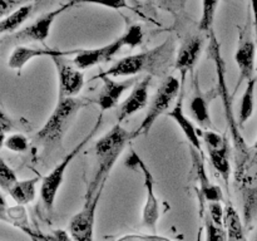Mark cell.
Returning a JSON list of instances; mask_svg holds the SVG:
<instances>
[{"label":"cell","instance_id":"cell-43","mask_svg":"<svg viewBox=\"0 0 257 241\" xmlns=\"http://www.w3.org/2000/svg\"><path fill=\"white\" fill-rule=\"evenodd\" d=\"M256 42H257V33H256Z\"/></svg>","mask_w":257,"mask_h":241},{"label":"cell","instance_id":"cell-37","mask_svg":"<svg viewBox=\"0 0 257 241\" xmlns=\"http://www.w3.org/2000/svg\"><path fill=\"white\" fill-rule=\"evenodd\" d=\"M8 203L5 200L4 196L0 193V221H5V222H9V217H8Z\"/></svg>","mask_w":257,"mask_h":241},{"label":"cell","instance_id":"cell-30","mask_svg":"<svg viewBox=\"0 0 257 241\" xmlns=\"http://www.w3.org/2000/svg\"><path fill=\"white\" fill-rule=\"evenodd\" d=\"M18 181L17 173L14 172L12 167L4 161V158L0 157V188L7 192H9L10 188L13 187Z\"/></svg>","mask_w":257,"mask_h":241},{"label":"cell","instance_id":"cell-26","mask_svg":"<svg viewBox=\"0 0 257 241\" xmlns=\"http://www.w3.org/2000/svg\"><path fill=\"white\" fill-rule=\"evenodd\" d=\"M218 3H220V0H202V14H201L200 20L201 32L210 33L212 30Z\"/></svg>","mask_w":257,"mask_h":241},{"label":"cell","instance_id":"cell-34","mask_svg":"<svg viewBox=\"0 0 257 241\" xmlns=\"http://www.w3.org/2000/svg\"><path fill=\"white\" fill-rule=\"evenodd\" d=\"M113 241H172L171 238L165 237V236L156 235V233H151V235H146V233H128V235L118 237Z\"/></svg>","mask_w":257,"mask_h":241},{"label":"cell","instance_id":"cell-41","mask_svg":"<svg viewBox=\"0 0 257 241\" xmlns=\"http://www.w3.org/2000/svg\"><path fill=\"white\" fill-rule=\"evenodd\" d=\"M252 148H253V150H255V151H257V140H256L255 145H253V146H252Z\"/></svg>","mask_w":257,"mask_h":241},{"label":"cell","instance_id":"cell-19","mask_svg":"<svg viewBox=\"0 0 257 241\" xmlns=\"http://www.w3.org/2000/svg\"><path fill=\"white\" fill-rule=\"evenodd\" d=\"M168 117L172 118L176 122V125L180 127V130L182 131V133L185 135V137L187 138V141L190 142V145L192 146L193 150L198 151V152L202 153V145H201V135L196 130L195 125L192 123V120L187 117V114L183 110V93L182 90L180 92V98L177 99L176 104L173 105L172 109L167 113Z\"/></svg>","mask_w":257,"mask_h":241},{"label":"cell","instance_id":"cell-24","mask_svg":"<svg viewBox=\"0 0 257 241\" xmlns=\"http://www.w3.org/2000/svg\"><path fill=\"white\" fill-rule=\"evenodd\" d=\"M257 84V77L251 78L247 80L245 92L241 98L240 114H238V125L242 128L248 119L252 117L253 109H255V89Z\"/></svg>","mask_w":257,"mask_h":241},{"label":"cell","instance_id":"cell-3","mask_svg":"<svg viewBox=\"0 0 257 241\" xmlns=\"http://www.w3.org/2000/svg\"><path fill=\"white\" fill-rule=\"evenodd\" d=\"M172 39L168 38L162 44L157 45L153 49L137 53V54L128 55V57L117 60L105 72L99 73V74L112 78H119L135 77V75L140 74V73L147 72L151 75H153L165 67L166 63L168 62V59L172 55Z\"/></svg>","mask_w":257,"mask_h":241},{"label":"cell","instance_id":"cell-8","mask_svg":"<svg viewBox=\"0 0 257 241\" xmlns=\"http://www.w3.org/2000/svg\"><path fill=\"white\" fill-rule=\"evenodd\" d=\"M181 90H182V87H181L180 80L173 75H168L163 80L162 84L158 87L142 123L133 131V140L140 137V136H146L152 130L156 120L162 114L167 113V110L170 109V107L175 102Z\"/></svg>","mask_w":257,"mask_h":241},{"label":"cell","instance_id":"cell-5","mask_svg":"<svg viewBox=\"0 0 257 241\" xmlns=\"http://www.w3.org/2000/svg\"><path fill=\"white\" fill-rule=\"evenodd\" d=\"M235 187L242 208V221L246 228H252L257 221V151L240 165L235 166Z\"/></svg>","mask_w":257,"mask_h":241},{"label":"cell","instance_id":"cell-44","mask_svg":"<svg viewBox=\"0 0 257 241\" xmlns=\"http://www.w3.org/2000/svg\"><path fill=\"white\" fill-rule=\"evenodd\" d=\"M0 37H2V35H0Z\"/></svg>","mask_w":257,"mask_h":241},{"label":"cell","instance_id":"cell-29","mask_svg":"<svg viewBox=\"0 0 257 241\" xmlns=\"http://www.w3.org/2000/svg\"><path fill=\"white\" fill-rule=\"evenodd\" d=\"M4 147L12 152L24 153L29 148V140L22 133H13L5 138Z\"/></svg>","mask_w":257,"mask_h":241},{"label":"cell","instance_id":"cell-23","mask_svg":"<svg viewBox=\"0 0 257 241\" xmlns=\"http://www.w3.org/2000/svg\"><path fill=\"white\" fill-rule=\"evenodd\" d=\"M39 182V177L28 178V180H18L9 190V195L18 205H28L34 201L37 196V185Z\"/></svg>","mask_w":257,"mask_h":241},{"label":"cell","instance_id":"cell-27","mask_svg":"<svg viewBox=\"0 0 257 241\" xmlns=\"http://www.w3.org/2000/svg\"><path fill=\"white\" fill-rule=\"evenodd\" d=\"M22 230L24 231L28 236H30L34 241H74L69 232H67V231L64 230H60V228L54 230L50 233H43L40 232V231H33L29 226L23 227Z\"/></svg>","mask_w":257,"mask_h":241},{"label":"cell","instance_id":"cell-14","mask_svg":"<svg viewBox=\"0 0 257 241\" xmlns=\"http://www.w3.org/2000/svg\"><path fill=\"white\" fill-rule=\"evenodd\" d=\"M256 43L246 32H241L238 39L237 49L235 53V62L238 68V79L235 87V92L240 88L243 82H247L255 74V58H256Z\"/></svg>","mask_w":257,"mask_h":241},{"label":"cell","instance_id":"cell-11","mask_svg":"<svg viewBox=\"0 0 257 241\" xmlns=\"http://www.w3.org/2000/svg\"><path fill=\"white\" fill-rule=\"evenodd\" d=\"M58 75V98L77 97L84 87V74L67 57L52 58Z\"/></svg>","mask_w":257,"mask_h":241},{"label":"cell","instance_id":"cell-20","mask_svg":"<svg viewBox=\"0 0 257 241\" xmlns=\"http://www.w3.org/2000/svg\"><path fill=\"white\" fill-rule=\"evenodd\" d=\"M208 157H210V162L212 167L215 168L216 172L220 175L225 182L226 187L228 190V183H230L231 177V162H230V156H231V146L230 141L226 138L225 142L221 146L215 148H207Z\"/></svg>","mask_w":257,"mask_h":241},{"label":"cell","instance_id":"cell-18","mask_svg":"<svg viewBox=\"0 0 257 241\" xmlns=\"http://www.w3.org/2000/svg\"><path fill=\"white\" fill-rule=\"evenodd\" d=\"M191 156H192L193 161V170H195L196 177H197L198 185H200V187H198V193H200L201 198H203V200L207 201V202L222 201V190H221L220 186L211 182L210 177H208L207 175V171H206L205 162H203L202 153L192 148Z\"/></svg>","mask_w":257,"mask_h":241},{"label":"cell","instance_id":"cell-31","mask_svg":"<svg viewBox=\"0 0 257 241\" xmlns=\"http://www.w3.org/2000/svg\"><path fill=\"white\" fill-rule=\"evenodd\" d=\"M73 5L77 4H93L100 5V7L109 8V9L120 10V9H130L127 0H72Z\"/></svg>","mask_w":257,"mask_h":241},{"label":"cell","instance_id":"cell-39","mask_svg":"<svg viewBox=\"0 0 257 241\" xmlns=\"http://www.w3.org/2000/svg\"><path fill=\"white\" fill-rule=\"evenodd\" d=\"M202 237H203V227H198L197 237H196V241H202Z\"/></svg>","mask_w":257,"mask_h":241},{"label":"cell","instance_id":"cell-9","mask_svg":"<svg viewBox=\"0 0 257 241\" xmlns=\"http://www.w3.org/2000/svg\"><path fill=\"white\" fill-rule=\"evenodd\" d=\"M104 187L98 191L89 192L87 191L84 196V203L78 213H75L69 221L68 232L74 241H93L94 237L95 213H97L98 203Z\"/></svg>","mask_w":257,"mask_h":241},{"label":"cell","instance_id":"cell-16","mask_svg":"<svg viewBox=\"0 0 257 241\" xmlns=\"http://www.w3.org/2000/svg\"><path fill=\"white\" fill-rule=\"evenodd\" d=\"M151 79H152V75L148 74L142 80H137L135 87L132 88L131 94L125 98V100H123L119 109H118V123L127 120L128 118L132 117L133 114H136L140 110H142L147 105L148 98H150L148 89H150Z\"/></svg>","mask_w":257,"mask_h":241},{"label":"cell","instance_id":"cell-2","mask_svg":"<svg viewBox=\"0 0 257 241\" xmlns=\"http://www.w3.org/2000/svg\"><path fill=\"white\" fill-rule=\"evenodd\" d=\"M133 140V131L130 132L125 128L117 123L112 127L109 132L105 133L103 137L95 143V156H97L98 167L93 180L88 185L87 191L94 192L100 187H104L110 171L114 167L115 162L122 155L125 146Z\"/></svg>","mask_w":257,"mask_h":241},{"label":"cell","instance_id":"cell-4","mask_svg":"<svg viewBox=\"0 0 257 241\" xmlns=\"http://www.w3.org/2000/svg\"><path fill=\"white\" fill-rule=\"evenodd\" d=\"M88 104H90V100L84 98H58L53 112L34 136L35 142L45 147L59 143L74 122L78 113Z\"/></svg>","mask_w":257,"mask_h":241},{"label":"cell","instance_id":"cell-36","mask_svg":"<svg viewBox=\"0 0 257 241\" xmlns=\"http://www.w3.org/2000/svg\"><path fill=\"white\" fill-rule=\"evenodd\" d=\"M14 128V120L4 112L0 109V132L8 133Z\"/></svg>","mask_w":257,"mask_h":241},{"label":"cell","instance_id":"cell-38","mask_svg":"<svg viewBox=\"0 0 257 241\" xmlns=\"http://www.w3.org/2000/svg\"><path fill=\"white\" fill-rule=\"evenodd\" d=\"M251 10L253 15V25H255V32L257 33V0H251Z\"/></svg>","mask_w":257,"mask_h":241},{"label":"cell","instance_id":"cell-17","mask_svg":"<svg viewBox=\"0 0 257 241\" xmlns=\"http://www.w3.org/2000/svg\"><path fill=\"white\" fill-rule=\"evenodd\" d=\"M80 49H72V50H60V49H49V48H30L19 45L15 48L10 54L8 65L9 68L15 70H22L27 65L28 62H30L34 58L40 57H70L75 55Z\"/></svg>","mask_w":257,"mask_h":241},{"label":"cell","instance_id":"cell-21","mask_svg":"<svg viewBox=\"0 0 257 241\" xmlns=\"http://www.w3.org/2000/svg\"><path fill=\"white\" fill-rule=\"evenodd\" d=\"M210 102L211 100H208L207 95L203 94L200 88L196 85L195 94L190 103V112L193 120H196L203 130H211V126H212L210 114Z\"/></svg>","mask_w":257,"mask_h":241},{"label":"cell","instance_id":"cell-6","mask_svg":"<svg viewBox=\"0 0 257 241\" xmlns=\"http://www.w3.org/2000/svg\"><path fill=\"white\" fill-rule=\"evenodd\" d=\"M142 38V28L140 25H132L128 28L124 34H122L109 44L94 48V49H80L75 54L73 63L82 70L95 67L100 63H107L113 59L124 47L135 48L140 45Z\"/></svg>","mask_w":257,"mask_h":241},{"label":"cell","instance_id":"cell-42","mask_svg":"<svg viewBox=\"0 0 257 241\" xmlns=\"http://www.w3.org/2000/svg\"><path fill=\"white\" fill-rule=\"evenodd\" d=\"M253 241H257V231H256V235H255V238H253Z\"/></svg>","mask_w":257,"mask_h":241},{"label":"cell","instance_id":"cell-35","mask_svg":"<svg viewBox=\"0 0 257 241\" xmlns=\"http://www.w3.org/2000/svg\"><path fill=\"white\" fill-rule=\"evenodd\" d=\"M29 0H0V20L4 19L9 14L25 5Z\"/></svg>","mask_w":257,"mask_h":241},{"label":"cell","instance_id":"cell-25","mask_svg":"<svg viewBox=\"0 0 257 241\" xmlns=\"http://www.w3.org/2000/svg\"><path fill=\"white\" fill-rule=\"evenodd\" d=\"M33 10V4H25L23 7L18 8L15 12L5 17L0 20V35L8 34V33H14L19 29L23 23L29 18L30 13Z\"/></svg>","mask_w":257,"mask_h":241},{"label":"cell","instance_id":"cell-32","mask_svg":"<svg viewBox=\"0 0 257 241\" xmlns=\"http://www.w3.org/2000/svg\"><path fill=\"white\" fill-rule=\"evenodd\" d=\"M187 2L188 0H157V4L165 12H168L175 15V17H178V15L185 12L186 3Z\"/></svg>","mask_w":257,"mask_h":241},{"label":"cell","instance_id":"cell-15","mask_svg":"<svg viewBox=\"0 0 257 241\" xmlns=\"http://www.w3.org/2000/svg\"><path fill=\"white\" fill-rule=\"evenodd\" d=\"M94 78H99L103 80V87L97 99V104L99 105L102 112L117 107L125 90H128L137 83L136 78H130L127 80H114L112 77L100 74L95 75Z\"/></svg>","mask_w":257,"mask_h":241},{"label":"cell","instance_id":"cell-28","mask_svg":"<svg viewBox=\"0 0 257 241\" xmlns=\"http://www.w3.org/2000/svg\"><path fill=\"white\" fill-rule=\"evenodd\" d=\"M205 241H227V233L223 226L216 225L208 215L205 217Z\"/></svg>","mask_w":257,"mask_h":241},{"label":"cell","instance_id":"cell-12","mask_svg":"<svg viewBox=\"0 0 257 241\" xmlns=\"http://www.w3.org/2000/svg\"><path fill=\"white\" fill-rule=\"evenodd\" d=\"M74 7L72 2L67 3V4L62 5V7L57 8V9L48 12L43 14L42 17L38 18L34 23L29 24L28 27L23 28L19 32L14 34V38L18 42H44L49 37L50 29L54 22L57 20L58 17L69 10L70 8Z\"/></svg>","mask_w":257,"mask_h":241},{"label":"cell","instance_id":"cell-13","mask_svg":"<svg viewBox=\"0 0 257 241\" xmlns=\"http://www.w3.org/2000/svg\"><path fill=\"white\" fill-rule=\"evenodd\" d=\"M203 45H205V39L201 35H191L181 44L175 60V68L181 74V87L185 84L188 73L192 72L200 60Z\"/></svg>","mask_w":257,"mask_h":241},{"label":"cell","instance_id":"cell-22","mask_svg":"<svg viewBox=\"0 0 257 241\" xmlns=\"http://www.w3.org/2000/svg\"><path fill=\"white\" fill-rule=\"evenodd\" d=\"M223 227L227 233V241H247L245 235V223L231 202H227L225 206Z\"/></svg>","mask_w":257,"mask_h":241},{"label":"cell","instance_id":"cell-10","mask_svg":"<svg viewBox=\"0 0 257 241\" xmlns=\"http://www.w3.org/2000/svg\"><path fill=\"white\" fill-rule=\"evenodd\" d=\"M130 158L135 161L136 166H137L138 170L143 175V186H145L146 190V202L142 211V223L146 227L151 228L152 231H156L158 220L161 217V208L160 201H158L157 196L155 193V177H153L152 172L147 167V165L143 162V160L137 153L133 152L132 157Z\"/></svg>","mask_w":257,"mask_h":241},{"label":"cell","instance_id":"cell-1","mask_svg":"<svg viewBox=\"0 0 257 241\" xmlns=\"http://www.w3.org/2000/svg\"><path fill=\"white\" fill-rule=\"evenodd\" d=\"M208 55L212 59L213 65L217 75V92L220 94L221 102H222L225 119L227 122V127L231 133V140L233 145V155H235V166L242 163L251 152L252 147L247 145L245 137L241 133V127L238 120L236 119L232 107V94L228 90L227 80H226V64L223 60L222 52H221V44L216 37L213 29L210 32V44H208Z\"/></svg>","mask_w":257,"mask_h":241},{"label":"cell","instance_id":"cell-40","mask_svg":"<svg viewBox=\"0 0 257 241\" xmlns=\"http://www.w3.org/2000/svg\"><path fill=\"white\" fill-rule=\"evenodd\" d=\"M5 133L0 132V150H2L3 147H4V142H5Z\"/></svg>","mask_w":257,"mask_h":241},{"label":"cell","instance_id":"cell-7","mask_svg":"<svg viewBox=\"0 0 257 241\" xmlns=\"http://www.w3.org/2000/svg\"><path fill=\"white\" fill-rule=\"evenodd\" d=\"M100 125H102V114L98 117L97 122L93 126L92 130L89 131V133L72 151H69V153L63 158L62 162H59L53 168V171L49 172V175H47L42 180V185H40V198H42V202L44 205V207L47 208V211H52L53 207H54L55 198H57L58 192H59L60 186L63 185L67 168L69 167L72 161L77 157L78 153H80V151L84 148V146L92 140L93 136L99 130Z\"/></svg>","mask_w":257,"mask_h":241},{"label":"cell","instance_id":"cell-33","mask_svg":"<svg viewBox=\"0 0 257 241\" xmlns=\"http://www.w3.org/2000/svg\"><path fill=\"white\" fill-rule=\"evenodd\" d=\"M208 217L216 225L223 226V216H225V207L221 205V201H212L208 202Z\"/></svg>","mask_w":257,"mask_h":241}]
</instances>
